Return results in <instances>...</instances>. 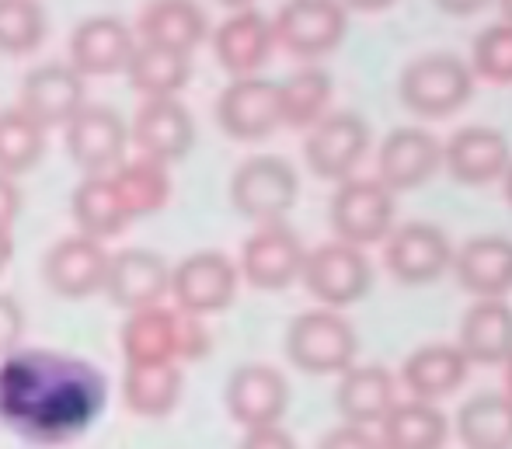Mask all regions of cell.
Wrapping results in <instances>:
<instances>
[{
    "instance_id": "obj_1",
    "label": "cell",
    "mask_w": 512,
    "mask_h": 449,
    "mask_svg": "<svg viewBox=\"0 0 512 449\" xmlns=\"http://www.w3.org/2000/svg\"><path fill=\"white\" fill-rule=\"evenodd\" d=\"M102 397V376L74 356L21 352L0 369V418L28 443H67L95 422Z\"/></svg>"
},
{
    "instance_id": "obj_2",
    "label": "cell",
    "mask_w": 512,
    "mask_h": 449,
    "mask_svg": "<svg viewBox=\"0 0 512 449\" xmlns=\"http://www.w3.org/2000/svg\"><path fill=\"white\" fill-rule=\"evenodd\" d=\"M401 105L418 119H446L474 94V74L457 53H425L398 77Z\"/></svg>"
},
{
    "instance_id": "obj_3",
    "label": "cell",
    "mask_w": 512,
    "mask_h": 449,
    "mask_svg": "<svg viewBox=\"0 0 512 449\" xmlns=\"http://www.w3.org/2000/svg\"><path fill=\"white\" fill-rule=\"evenodd\" d=\"M356 352V328L338 310H307V314L293 317L290 331H286V356L310 376L345 373L356 366Z\"/></svg>"
},
{
    "instance_id": "obj_4",
    "label": "cell",
    "mask_w": 512,
    "mask_h": 449,
    "mask_svg": "<svg viewBox=\"0 0 512 449\" xmlns=\"http://www.w3.org/2000/svg\"><path fill=\"white\" fill-rule=\"evenodd\" d=\"M300 178L293 164L279 154H255L234 171L230 178V202L244 220L283 223V216L297 206Z\"/></svg>"
},
{
    "instance_id": "obj_5",
    "label": "cell",
    "mask_w": 512,
    "mask_h": 449,
    "mask_svg": "<svg viewBox=\"0 0 512 449\" xmlns=\"http://www.w3.org/2000/svg\"><path fill=\"white\" fill-rule=\"evenodd\" d=\"M307 293L324 303V310H342L359 303L373 286V265L363 248L342 241H328L307 251L300 269Z\"/></svg>"
},
{
    "instance_id": "obj_6",
    "label": "cell",
    "mask_w": 512,
    "mask_h": 449,
    "mask_svg": "<svg viewBox=\"0 0 512 449\" xmlns=\"http://www.w3.org/2000/svg\"><path fill=\"white\" fill-rule=\"evenodd\" d=\"M394 195L377 178H349L331 195V227L352 248L380 244L394 230Z\"/></svg>"
},
{
    "instance_id": "obj_7",
    "label": "cell",
    "mask_w": 512,
    "mask_h": 449,
    "mask_svg": "<svg viewBox=\"0 0 512 449\" xmlns=\"http://www.w3.org/2000/svg\"><path fill=\"white\" fill-rule=\"evenodd\" d=\"M349 28V11L342 0H286L272 21V35L286 53L300 60H317L338 49Z\"/></svg>"
},
{
    "instance_id": "obj_8",
    "label": "cell",
    "mask_w": 512,
    "mask_h": 449,
    "mask_svg": "<svg viewBox=\"0 0 512 449\" xmlns=\"http://www.w3.org/2000/svg\"><path fill=\"white\" fill-rule=\"evenodd\" d=\"M370 150V122L356 112H331L310 126L304 140L307 168L324 181H349Z\"/></svg>"
},
{
    "instance_id": "obj_9",
    "label": "cell",
    "mask_w": 512,
    "mask_h": 449,
    "mask_svg": "<svg viewBox=\"0 0 512 449\" xmlns=\"http://www.w3.org/2000/svg\"><path fill=\"white\" fill-rule=\"evenodd\" d=\"M237 293V265L220 251H196L171 269V296L178 310L206 317L227 310Z\"/></svg>"
},
{
    "instance_id": "obj_10",
    "label": "cell",
    "mask_w": 512,
    "mask_h": 449,
    "mask_svg": "<svg viewBox=\"0 0 512 449\" xmlns=\"http://www.w3.org/2000/svg\"><path fill=\"white\" fill-rule=\"evenodd\" d=\"M216 122L230 140L258 143L283 126L279 115V84L262 77H237L216 98Z\"/></svg>"
},
{
    "instance_id": "obj_11",
    "label": "cell",
    "mask_w": 512,
    "mask_h": 449,
    "mask_svg": "<svg viewBox=\"0 0 512 449\" xmlns=\"http://www.w3.org/2000/svg\"><path fill=\"white\" fill-rule=\"evenodd\" d=\"M227 411L244 429H269L279 425V418L290 408V383L276 366L248 362L237 366L227 380Z\"/></svg>"
},
{
    "instance_id": "obj_12",
    "label": "cell",
    "mask_w": 512,
    "mask_h": 449,
    "mask_svg": "<svg viewBox=\"0 0 512 449\" xmlns=\"http://www.w3.org/2000/svg\"><path fill=\"white\" fill-rule=\"evenodd\" d=\"M443 168V143L422 126H398L377 154V181L387 192H411Z\"/></svg>"
},
{
    "instance_id": "obj_13",
    "label": "cell",
    "mask_w": 512,
    "mask_h": 449,
    "mask_svg": "<svg viewBox=\"0 0 512 449\" xmlns=\"http://www.w3.org/2000/svg\"><path fill=\"white\" fill-rule=\"evenodd\" d=\"M387 272L405 286H425L436 282L439 275L450 269L453 262V244L436 223L411 220L405 227L391 230L384 248Z\"/></svg>"
},
{
    "instance_id": "obj_14",
    "label": "cell",
    "mask_w": 512,
    "mask_h": 449,
    "mask_svg": "<svg viewBox=\"0 0 512 449\" xmlns=\"http://www.w3.org/2000/svg\"><path fill=\"white\" fill-rule=\"evenodd\" d=\"M304 258L307 251L300 244L297 230H290L286 223H265L244 241L241 272L255 289L276 293V289H286L300 279Z\"/></svg>"
},
{
    "instance_id": "obj_15",
    "label": "cell",
    "mask_w": 512,
    "mask_h": 449,
    "mask_svg": "<svg viewBox=\"0 0 512 449\" xmlns=\"http://www.w3.org/2000/svg\"><path fill=\"white\" fill-rule=\"evenodd\" d=\"M18 108L35 126H67L84 108V77L70 63H42L21 81Z\"/></svg>"
},
{
    "instance_id": "obj_16",
    "label": "cell",
    "mask_w": 512,
    "mask_h": 449,
    "mask_svg": "<svg viewBox=\"0 0 512 449\" xmlns=\"http://www.w3.org/2000/svg\"><path fill=\"white\" fill-rule=\"evenodd\" d=\"M133 143L140 147V157H150L157 164L182 161L196 143V122L192 112L178 98H147L140 105L129 129Z\"/></svg>"
},
{
    "instance_id": "obj_17",
    "label": "cell",
    "mask_w": 512,
    "mask_h": 449,
    "mask_svg": "<svg viewBox=\"0 0 512 449\" xmlns=\"http://www.w3.org/2000/svg\"><path fill=\"white\" fill-rule=\"evenodd\" d=\"M105 293L122 310H147L161 307V300L171 293V265L157 251L129 248L108 258Z\"/></svg>"
},
{
    "instance_id": "obj_18",
    "label": "cell",
    "mask_w": 512,
    "mask_h": 449,
    "mask_svg": "<svg viewBox=\"0 0 512 449\" xmlns=\"http://www.w3.org/2000/svg\"><path fill=\"white\" fill-rule=\"evenodd\" d=\"M129 143V129L122 115L108 105H84L67 122V150L88 175H105L122 164Z\"/></svg>"
},
{
    "instance_id": "obj_19",
    "label": "cell",
    "mask_w": 512,
    "mask_h": 449,
    "mask_svg": "<svg viewBox=\"0 0 512 449\" xmlns=\"http://www.w3.org/2000/svg\"><path fill=\"white\" fill-rule=\"evenodd\" d=\"M108 258L112 255L102 248V241L74 234L49 248L46 262H42V275H46L53 293L67 296V300H84V296L105 289Z\"/></svg>"
},
{
    "instance_id": "obj_20",
    "label": "cell",
    "mask_w": 512,
    "mask_h": 449,
    "mask_svg": "<svg viewBox=\"0 0 512 449\" xmlns=\"http://www.w3.org/2000/svg\"><path fill=\"white\" fill-rule=\"evenodd\" d=\"M460 289L478 300H506L512 293V241L502 234L471 237L450 262Z\"/></svg>"
},
{
    "instance_id": "obj_21",
    "label": "cell",
    "mask_w": 512,
    "mask_h": 449,
    "mask_svg": "<svg viewBox=\"0 0 512 449\" xmlns=\"http://www.w3.org/2000/svg\"><path fill=\"white\" fill-rule=\"evenodd\" d=\"M443 164L460 185H488L512 164L509 140L492 126H464L443 143Z\"/></svg>"
},
{
    "instance_id": "obj_22",
    "label": "cell",
    "mask_w": 512,
    "mask_h": 449,
    "mask_svg": "<svg viewBox=\"0 0 512 449\" xmlns=\"http://www.w3.org/2000/svg\"><path fill=\"white\" fill-rule=\"evenodd\" d=\"M133 49V32L126 28V21L112 18V14H95V18L81 21L70 35V67L81 77L119 74L126 70Z\"/></svg>"
},
{
    "instance_id": "obj_23",
    "label": "cell",
    "mask_w": 512,
    "mask_h": 449,
    "mask_svg": "<svg viewBox=\"0 0 512 449\" xmlns=\"http://www.w3.org/2000/svg\"><path fill=\"white\" fill-rule=\"evenodd\" d=\"M276 35H272V21L265 14L251 11H234L213 35V53L220 60V67L227 74L237 77H255V70L272 56Z\"/></svg>"
},
{
    "instance_id": "obj_24",
    "label": "cell",
    "mask_w": 512,
    "mask_h": 449,
    "mask_svg": "<svg viewBox=\"0 0 512 449\" xmlns=\"http://www.w3.org/2000/svg\"><path fill=\"white\" fill-rule=\"evenodd\" d=\"M457 349L478 366H506L512 359V307L506 300H478L460 317Z\"/></svg>"
},
{
    "instance_id": "obj_25",
    "label": "cell",
    "mask_w": 512,
    "mask_h": 449,
    "mask_svg": "<svg viewBox=\"0 0 512 449\" xmlns=\"http://www.w3.org/2000/svg\"><path fill=\"white\" fill-rule=\"evenodd\" d=\"M471 362L464 359V352L457 345H422L405 359L401 366V383L408 387L411 401L436 404L439 397H450L457 387H464Z\"/></svg>"
},
{
    "instance_id": "obj_26",
    "label": "cell",
    "mask_w": 512,
    "mask_h": 449,
    "mask_svg": "<svg viewBox=\"0 0 512 449\" xmlns=\"http://www.w3.org/2000/svg\"><path fill=\"white\" fill-rule=\"evenodd\" d=\"M394 376L384 366H352L342 373L335 390L338 415L345 418V425H359V429H370L387 418V411L394 408Z\"/></svg>"
},
{
    "instance_id": "obj_27",
    "label": "cell",
    "mask_w": 512,
    "mask_h": 449,
    "mask_svg": "<svg viewBox=\"0 0 512 449\" xmlns=\"http://www.w3.org/2000/svg\"><path fill=\"white\" fill-rule=\"evenodd\" d=\"M209 21L199 0H150L140 14V35L147 46H164L189 56L206 39Z\"/></svg>"
},
{
    "instance_id": "obj_28",
    "label": "cell",
    "mask_w": 512,
    "mask_h": 449,
    "mask_svg": "<svg viewBox=\"0 0 512 449\" xmlns=\"http://www.w3.org/2000/svg\"><path fill=\"white\" fill-rule=\"evenodd\" d=\"M122 397L143 418L171 415L182 397V369L178 362H126Z\"/></svg>"
},
{
    "instance_id": "obj_29",
    "label": "cell",
    "mask_w": 512,
    "mask_h": 449,
    "mask_svg": "<svg viewBox=\"0 0 512 449\" xmlns=\"http://www.w3.org/2000/svg\"><path fill=\"white\" fill-rule=\"evenodd\" d=\"M450 439V422L439 404L401 401L380 422V449H443Z\"/></svg>"
},
{
    "instance_id": "obj_30",
    "label": "cell",
    "mask_w": 512,
    "mask_h": 449,
    "mask_svg": "<svg viewBox=\"0 0 512 449\" xmlns=\"http://www.w3.org/2000/svg\"><path fill=\"white\" fill-rule=\"evenodd\" d=\"M126 362H175L178 359V310H133L122 324Z\"/></svg>"
},
{
    "instance_id": "obj_31",
    "label": "cell",
    "mask_w": 512,
    "mask_h": 449,
    "mask_svg": "<svg viewBox=\"0 0 512 449\" xmlns=\"http://www.w3.org/2000/svg\"><path fill=\"white\" fill-rule=\"evenodd\" d=\"M126 77L133 84V91H140L143 98H175L178 91L189 84L192 63L185 53L164 46H136L133 56L126 63Z\"/></svg>"
},
{
    "instance_id": "obj_32",
    "label": "cell",
    "mask_w": 512,
    "mask_h": 449,
    "mask_svg": "<svg viewBox=\"0 0 512 449\" xmlns=\"http://www.w3.org/2000/svg\"><path fill=\"white\" fill-rule=\"evenodd\" d=\"M112 188L119 195L122 209L126 216H150L157 209L168 206L171 199V175H168V164H157L150 157H136V161H126L115 168Z\"/></svg>"
},
{
    "instance_id": "obj_33",
    "label": "cell",
    "mask_w": 512,
    "mask_h": 449,
    "mask_svg": "<svg viewBox=\"0 0 512 449\" xmlns=\"http://www.w3.org/2000/svg\"><path fill=\"white\" fill-rule=\"evenodd\" d=\"M457 436L467 449H512V401L506 394H474L457 411Z\"/></svg>"
},
{
    "instance_id": "obj_34",
    "label": "cell",
    "mask_w": 512,
    "mask_h": 449,
    "mask_svg": "<svg viewBox=\"0 0 512 449\" xmlns=\"http://www.w3.org/2000/svg\"><path fill=\"white\" fill-rule=\"evenodd\" d=\"M70 206H74V220H77V227H81V234L91 237V241L115 237L129 223L126 209H122L108 175L84 178L81 185L74 188V202H70Z\"/></svg>"
},
{
    "instance_id": "obj_35",
    "label": "cell",
    "mask_w": 512,
    "mask_h": 449,
    "mask_svg": "<svg viewBox=\"0 0 512 449\" xmlns=\"http://www.w3.org/2000/svg\"><path fill=\"white\" fill-rule=\"evenodd\" d=\"M331 101V74L321 67H300L279 84V115L283 126L310 129L317 119L328 115Z\"/></svg>"
},
{
    "instance_id": "obj_36",
    "label": "cell",
    "mask_w": 512,
    "mask_h": 449,
    "mask_svg": "<svg viewBox=\"0 0 512 449\" xmlns=\"http://www.w3.org/2000/svg\"><path fill=\"white\" fill-rule=\"evenodd\" d=\"M46 150V129L35 126L21 108L0 112V175H21L35 168Z\"/></svg>"
},
{
    "instance_id": "obj_37",
    "label": "cell",
    "mask_w": 512,
    "mask_h": 449,
    "mask_svg": "<svg viewBox=\"0 0 512 449\" xmlns=\"http://www.w3.org/2000/svg\"><path fill=\"white\" fill-rule=\"evenodd\" d=\"M46 35V11L39 0H0V53L25 56Z\"/></svg>"
},
{
    "instance_id": "obj_38",
    "label": "cell",
    "mask_w": 512,
    "mask_h": 449,
    "mask_svg": "<svg viewBox=\"0 0 512 449\" xmlns=\"http://www.w3.org/2000/svg\"><path fill=\"white\" fill-rule=\"evenodd\" d=\"M474 74L485 77L492 84H512V25H488L485 32L474 39Z\"/></svg>"
},
{
    "instance_id": "obj_39",
    "label": "cell",
    "mask_w": 512,
    "mask_h": 449,
    "mask_svg": "<svg viewBox=\"0 0 512 449\" xmlns=\"http://www.w3.org/2000/svg\"><path fill=\"white\" fill-rule=\"evenodd\" d=\"M209 352V331L203 317H192L178 310V359H203Z\"/></svg>"
},
{
    "instance_id": "obj_40",
    "label": "cell",
    "mask_w": 512,
    "mask_h": 449,
    "mask_svg": "<svg viewBox=\"0 0 512 449\" xmlns=\"http://www.w3.org/2000/svg\"><path fill=\"white\" fill-rule=\"evenodd\" d=\"M21 335H25V310L18 307L14 296L0 293V356H11Z\"/></svg>"
},
{
    "instance_id": "obj_41",
    "label": "cell",
    "mask_w": 512,
    "mask_h": 449,
    "mask_svg": "<svg viewBox=\"0 0 512 449\" xmlns=\"http://www.w3.org/2000/svg\"><path fill=\"white\" fill-rule=\"evenodd\" d=\"M317 449H380V439L359 425H338L317 443Z\"/></svg>"
},
{
    "instance_id": "obj_42",
    "label": "cell",
    "mask_w": 512,
    "mask_h": 449,
    "mask_svg": "<svg viewBox=\"0 0 512 449\" xmlns=\"http://www.w3.org/2000/svg\"><path fill=\"white\" fill-rule=\"evenodd\" d=\"M237 449H297V443H293V436L286 429L269 425V429H251Z\"/></svg>"
},
{
    "instance_id": "obj_43",
    "label": "cell",
    "mask_w": 512,
    "mask_h": 449,
    "mask_svg": "<svg viewBox=\"0 0 512 449\" xmlns=\"http://www.w3.org/2000/svg\"><path fill=\"white\" fill-rule=\"evenodd\" d=\"M18 209H21L18 185H14V178L0 175V227H11L14 216H18Z\"/></svg>"
},
{
    "instance_id": "obj_44",
    "label": "cell",
    "mask_w": 512,
    "mask_h": 449,
    "mask_svg": "<svg viewBox=\"0 0 512 449\" xmlns=\"http://www.w3.org/2000/svg\"><path fill=\"white\" fill-rule=\"evenodd\" d=\"M436 7L443 14H453V18H471V14H481L485 7H492V0H436Z\"/></svg>"
},
{
    "instance_id": "obj_45",
    "label": "cell",
    "mask_w": 512,
    "mask_h": 449,
    "mask_svg": "<svg viewBox=\"0 0 512 449\" xmlns=\"http://www.w3.org/2000/svg\"><path fill=\"white\" fill-rule=\"evenodd\" d=\"M394 0H342V7L345 11H363V14H373V11H387V7H391Z\"/></svg>"
},
{
    "instance_id": "obj_46",
    "label": "cell",
    "mask_w": 512,
    "mask_h": 449,
    "mask_svg": "<svg viewBox=\"0 0 512 449\" xmlns=\"http://www.w3.org/2000/svg\"><path fill=\"white\" fill-rule=\"evenodd\" d=\"M11 255H14V237H11V227H0V272L11 265Z\"/></svg>"
},
{
    "instance_id": "obj_47",
    "label": "cell",
    "mask_w": 512,
    "mask_h": 449,
    "mask_svg": "<svg viewBox=\"0 0 512 449\" xmlns=\"http://www.w3.org/2000/svg\"><path fill=\"white\" fill-rule=\"evenodd\" d=\"M502 394H506L509 401H512V359L506 362V390H502Z\"/></svg>"
},
{
    "instance_id": "obj_48",
    "label": "cell",
    "mask_w": 512,
    "mask_h": 449,
    "mask_svg": "<svg viewBox=\"0 0 512 449\" xmlns=\"http://www.w3.org/2000/svg\"><path fill=\"white\" fill-rule=\"evenodd\" d=\"M502 178H506V199H509V206H512V164L506 168V175H502Z\"/></svg>"
},
{
    "instance_id": "obj_49",
    "label": "cell",
    "mask_w": 512,
    "mask_h": 449,
    "mask_svg": "<svg viewBox=\"0 0 512 449\" xmlns=\"http://www.w3.org/2000/svg\"><path fill=\"white\" fill-rule=\"evenodd\" d=\"M220 4H227V7H237V11H244V7H248L251 0H220Z\"/></svg>"
},
{
    "instance_id": "obj_50",
    "label": "cell",
    "mask_w": 512,
    "mask_h": 449,
    "mask_svg": "<svg viewBox=\"0 0 512 449\" xmlns=\"http://www.w3.org/2000/svg\"><path fill=\"white\" fill-rule=\"evenodd\" d=\"M499 7H502V14H506V21L512 25V0H499Z\"/></svg>"
}]
</instances>
